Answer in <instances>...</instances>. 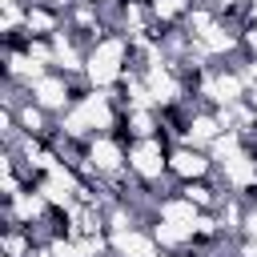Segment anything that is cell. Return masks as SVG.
<instances>
[{"instance_id":"5b68a950","label":"cell","mask_w":257,"mask_h":257,"mask_svg":"<svg viewBox=\"0 0 257 257\" xmlns=\"http://www.w3.org/2000/svg\"><path fill=\"white\" fill-rule=\"evenodd\" d=\"M20 4H28V0H20Z\"/></svg>"},{"instance_id":"277c9868","label":"cell","mask_w":257,"mask_h":257,"mask_svg":"<svg viewBox=\"0 0 257 257\" xmlns=\"http://www.w3.org/2000/svg\"><path fill=\"white\" fill-rule=\"evenodd\" d=\"M165 249L157 245V237L141 225L124 229V233H112V257H161Z\"/></svg>"},{"instance_id":"6da1fadb","label":"cell","mask_w":257,"mask_h":257,"mask_svg":"<svg viewBox=\"0 0 257 257\" xmlns=\"http://www.w3.org/2000/svg\"><path fill=\"white\" fill-rule=\"evenodd\" d=\"M128 72V36L112 32L104 40H96L88 48V64H84V80L92 88H116Z\"/></svg>"},{"instance_id":"3957f363","label":"cell","mask_w":257,"mask_h":257,"mask_svg":"<svg viewBox=\"0 0 257 257\" xmlns=\"http://www.w3.org/2000/svg\"><path fill=\"white\" fill-rule=\"evenodd\" d=\"M213 173H217V161H213L209 149H197V145H189V141L169 145V181L185 185V181H205V177H213Z\"/></svg>"},{"instance_id":"7a4b0ae2","label":"cell","mask_w":257,"mask_h":257,"mask_svg":"<svg viewBox=\"0 0 257 257\" xmlns=\"http://www.w3.org/2000/svg\"><path fill=\"white\" fill-rule=\"evenodd\" d=\"M128 173L141 177L145 185H165L169 177V145L165 137H145V141H128Z\"/></svg>"}]
</instances>
